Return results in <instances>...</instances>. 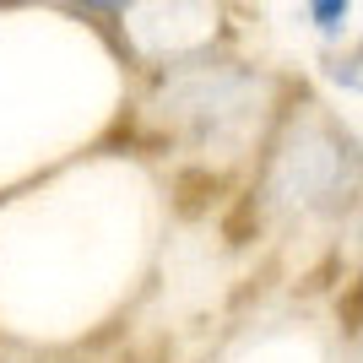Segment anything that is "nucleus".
I'll list each match as a JSON object with an SVG mask.
<instances>
[{"instance_id": "nucleus-1", "label": "nucleus", "mask_w": 363, "mask_h": 363, "mask_svg": "<svg viewBox=\"0 0 363 363\" xmlns=\"http://www.w3.org/2000/svg\"><path fill=\"white\" fill-rule=\"evenodd\" d=\"M347 190V141H336L320 120H309L303 130H293V141L277 152L272 168V196L282 201H331Z\"/></svg>"}, {"instance_id": "nucleus-2", "label": "nucleus", "mask_w": 363, "mask_h": 363, "mask_svg": "<svg viewBox=\"0 0 363 363\" xmlns=\"http://www.w3.org/2000/svg\"><path fill=\"white\" fill-rule=\"evenodd\" d=\"M260 82L250 71H233V65H201V71H174V82H168L163 104L168 114H179V120H190L201 130V136H212V130H223V125H233L239 114H250V104H255Z\"/></svg>"}, {"instance_id": "nucleus-3", "label": "nucleus", "mask_w": 363, "mask_h": 363, "mask_svg": "<svg viewBox=\"0 0 363 363\" xmlns=\"http://www.w3.org/2000/svg\"><path fill=\"white\" fill-rule=\"evenodd\" d=\"M303 16L320 38H342L347 33V16H352V0H303Z\"/></svg>"}, {"instance_id": "nucleus-4", "label": "nucleus", "mask_w": 363, "mask_h": 363, "mask_svg": "<svg viewBox=\"0 0 363 363\" xmlns=\"http://www.w3.org/2000/svg\"><path fill=\"white\" fill-rule=\"evenodd\" d=\"M325 76L347 92H363V38L347 49V55H325Z\"/></svg>"}, {"instance_id": "nucleus-5", "label": "nucleus", "mask_w": 363, "mask_h": 363, "mask_svg": "<svg viewBox=\"0 0 363 363\" xmlns=\"http://www.w3.org/2000/svg\"><path fill=\"white\" fill-rule=\"evenodd\" d=\"M71 6H87V11H125V6H136V0H71Z\"/></svg>"}]
</instances>
